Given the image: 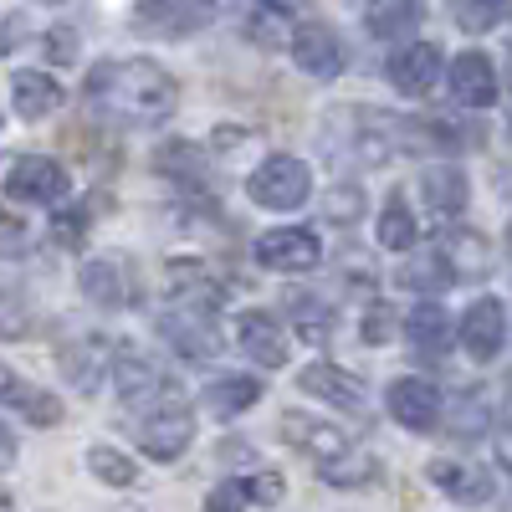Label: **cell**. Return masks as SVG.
Masks as SVG:
<instances>
[{
    "instance_id": "30",
    "label": "cell",
    "mask_w": 512,
    "mask_h": 512,
    "mask_svg": "<svg viewBox=\"0 0 512 512\" xmlns=\"http://www.w3.org/2000/svg\"><path fill=\"white\" fill-rule=\"evenodd\" d=\"M88 466H93V477H103L108 487H134L139 482V461H128L113 446H93L88 451Z\"/></svg>"
},
{
    "instance_id": "18",
    "label": "cell",
    "mask_w": 512,
    "mask_h": 512,
    "mask_svg": "<svg viewBox=\"0 0 512 512\" xmlns=\"http://www.w3.org/2000/svg\"><path fill=\"white\" fill-rule=\"evenodd\" d=\"M297 384H303L308 395L338 405V410H364V384L338 364H308L303 374H297Z\"/></svg>"
},
{
    "instance_id": "31",
    "label": "cell",
    "mask_w": 512,
    "mask_h": 512,
    "mask_svg": "<svg viewBox=\"0 0 512 512\" xmlns=\"http://www.w3.org/2000/svg\"><path fill=\"white\" fill-rule=\"evenodd\" d=\"M502 11H507V0H456V6H451L456 26H461V31H472V36L492 31V26L502 21Z\"/></svg>"
},
{
    "instance_id": "35",
    "label": "cell",
    "mask_w": 512,
    "mask_h": 512,
    "mask_svg": "<svg viewBox=\"0 0 512 512\" xmlns=\"http://www.w3.org/2000/svg\"><path fill=\"white\" fill-rule=\"evenodd\" d=\"M354 210H359V190H344V195L333 190V200H328V216L333 221H354Z\"/></svg>"
},
{
    "instance_id": "19",
    "label": "cell",
    "mask_w": 512,
    "mask_h": 512,
    "mask_svg": "<svg viewBox=\"0 0 512 512\" xmlns=\"http://www.w3.org/2000/svg\"><path fill=\"white\" fill-rule=\"evenodd\" d=\"M11 108L21 113V118H52L57 108H62V82L57 77H47V72H16L11 77Z\"/></svg>"
},
{
    "instance_id": "34",
    "label": "cell",
    "mask_w": 512,
    "mask_h": 512,
    "mask_svg": "<svg viewBox=\"0 0 512 512\" xmlns=\"http://www.w3.org/2000/svg\"><path fill=\"white\" fill-rule=\"evenodd\" d=\"M390 308H374L369 318H364V338H369V344H390Z\"/></svg>"
},
{
    "instance_id": "10",
    "label": "cell",
    "mask_w": 512,
    "mask_h": 512,
    "mask_svg": "<svg viewBox=\"0 0 512 512\" xmlns=\"http://www.w3.org/2000/svg\"><path fill=\"white\" fill-rule=\"evenodd\" d=\"M461 344H466V354H472L477 364H492L502 354V344H507V308L497 303V297H477V303L466 308Z\"/></svg>"
},
{
    "instance_id": "12",
    "label": "cell",
    "mask_w": 512,
    "mask_h": 512,
    "mask_svg": "<svg viewBox=\"0 0 512 512\" xmlns=\"http://www.w3.org/2000/svg\"><path fill=\"white\" fill-rule=\"evenodd\" d=\"M236 344H241V354L246 359H256L262 369H277V364H287V328L272 318V313H241V323H236Z\"/></svg>"
},
{
    "instance_id": "28",
    "label": "cell",
    "mask_w": 512,
    "mask_h": 512,
    "mask_svg": "<svg viewBox=\"0 0 512 512\" xmlns=\"http://www.w3.org/2000/svg\"><path fill=\"white\" fill-rule=\"evenodd\" d=\"M425 16V0H379V6L369 11V31L384 36V41H395L405 31H415Z\"/></svg>"
},
{
    "instance_id": "3",
    "label": "cell",
    "mask_w": 512,
    "mask_h": 512,
    "mask_svg": "<svg viewBox=\"0 0 512 512\" xmlns=\"http://www.w3.org/2000/svg\"><path fill=\"white\" fill-rule=\"evenodd\" d=\"M246 195H251L256 205H267V210H297V205L313 195V175H308L303 159L272 154V159L256 164V175L246 180Z\"/></svg>"
},
{
    "instance_id": "26",
    "label": "cell",
    "mask_w": 512,
    "mask_h": 512,
    "mask_svg": "<svg viewBox=\"0 0 512 512\" xmlns=\"http://www.w3.org/2000/svg\"><path fill=\"white\" fill-rule=\"evenodd\" d=\"M287 313H292V323H297V338L303 344H328V333H333V308L323 303L318 292H287Z\"/></svg>"
},
{
    "instance_id": "6",
    "label": "cell",
    "mask_w": 512,
    "mask_h": 512,
    "mask_svg": "<svg viewBox=\"0 0 512 512\" xmlns=\"http://www.w3.org/2000/svg\"><path fill=\"white\" fill-rule=\"evenodd\" d=\"M216 21V0H139L134 26L154 36H190Z\"/></svg>"
},
{
    "instance_id": "38",
    "label": "cell",
    "mask_w": 512,
    "mask_h": 512,
    "mask_svg": "<svg viewBox=\"0 0 512 512\" xmlns=\"http://www.w3.org/2000/svg\"><path fill=\"white\" fill-rule=\"evenodd\" d=\"M21 236V221L16 216H0V241H16Z\"/></svg>"
},
{
    "instance_id": "41",
    "label": "cell",
    "mask_w": 512,
    "mask_h": 512,
    "mask_svg": "<svg viewBox=\"0 0 512 512\" xmlns=\"http://www.w3.org/2000/svg\"><path fill=\"white\" fill-rule=\"evenodd\" d=\"M507 77H512V52H507Z\"/></svg>"
},
{
    "instance_id": "40",
    "label": "cell",
    "mask_w": 512,
    "mask_h": 512,
    "mask_svg": "<svg viewBox=\"0 0 512 512\" xmlns=\"http://www.w3.org/2000/svg\"><path fill=\"white\" fill-rule=\"evenodd\" d=\"M0 512H11V492L6 487H0Z\"/></svg>"
},
{
    "instance_id": "2",
    "label": "cell",
    "mask_w": 512,
    "mask_h": 512,
    "mask_svg": "<svg viewBox=\"0 0 512 512\" xmlns=\"http://www.w3.org/2000/svg\"><path fill=\"white\" fill-rule=\"evenodd\" d=\"M128 425H134L139 451L154 456V461H175V456H185V446L195 441V420H190L185 395H175L169 405H159V410H149V415H134Z\"/></svg>"
},
{
    "instance_id": "16",
    "label": "cell",
    "mask_w": 512,
    "mask_h": 512,
    "mask_svg": "<svg viewBox=\"0 0 512 512\" xmlns=\"http://www.w3.org/2000/svg\"><path fill=\"white\" fill-rule=\"evenodd\" d=\"M154 169H159L164 180H175L180 190H190V195H210V159H205L195 144H185V139L159 144Z\"/></svg>"
},
{
    "instance_id": "1",
    "label": "cell",
    "mask_w": 512,
    "mask_h": 512,
    "mask_svg": "<svg viewBox=\"0 0 512 512\" xmlns=\"http://www.w3.org/2000/svg\"><path fill=\"white\" fill-rule=\"evenodd\" d=\"M82 98L113 123H164L180 103V88L159 62L128 57V62H98L82 82Z\"/></svg>"
},
{
    "instance_id": "25",
    "label": "cell",
    "mask_w": 512,
    "mask_h": 512,
    "mask_svg": "<svg viewBox=\"0 0 512 512\" xmlns=\"http://www.w3.org/2000/svg\"><path fill=\"white\" fill-rule=\"evenodd\" d=\"M405 333H410V344H415L420 354H436V359H441V354L451 349V318H446L441 303H431V297H425V303L410 313Z\"/></svg>"
},
{
    "instance_id": "11",
    "label": "cell",
    "mask_w": 512,
    "mask_h": 512,
    "mask_svg": "<svg viewBox=\"0 0 512 512\" xmlns=\"http://www.w3.org/2000/svg\"><path fill=\"white\" fill-rule=\"evenodd\" d=\"M384 72H390V82L405 98H425L436 88V77H441V52L431 47V41H405Z\"/></svg>"
},
{
    "instance_id": "29",
    "label": "cell",
    "mask_w": 512,
    "mask_h": 512,
    "mask_svg": "<svg viewBox=\"0 0 512 512\" xmlns=\"http://www.w3.org/2000/svg\"><path fill=\"white\" fill-rule=\"evenodd\" d=\"M415 236H420V231H415V216L405 210V200L395 195L390 205L379 210V246H384V251H410Z\"/></svg>"
},
{
    "instance_id": "21",
    "label": "cell",
    "mask_w": 512,
    "mask_h": 512,
    "mask_svg": "<svg viewBox=\"0 0 512 512\" xmlns=\"http://www.w3.org/2000/svg\"><path fill=\"white\" fill-rule=\"evenodd\" d=\"M431 482L451 497V502H487L492 497V477L477 461H431Z\"/></svg>"
},
{
    "instance_id": "17",
    "label": "cell",
    "mask_w": 512,
    "mask_h": 512,
    "mask_svg": "<svg viewBox=\"0 0 512 512\" xmlns=\"http://www.w3.org/2000/svg\"><path fill=\"white\" fill-rule=\"evenodd\" d=\"M0 405L16 410L31 425H57L62 420V400L52 390H41V384L21 379V374H0Z\"/></svg>"
},
{
    "instance_id": "14",
    "label": "cell",
    "mask_w": 512,
    "mask_h": 512,
    "mask_svg": "<svg viewBox=\"0 0 512 512\" xmlns=\"http://www.w3.org/2000/svg\"><path fill=\"white\" fill-rule=\"evenodd\" d=\"M451 98L461 108H492L497 103V67L482 52H461L451 62Z\"/></svg>"
},
{
    "instance_id": "5",
    "label": "cell",
    "mask_w": 512,
    "mask_h": 512,
    "mask_svg": "<svg viewBox=\"0 0 512 512\" xmlns=\"http://www.w3.org/2000/svg\"><path fill=\"white\" fill-rule=\"evenodd\" d=\"M251 256H256V267H267V272H313L323 262V246L308 226H282V231L256 236Z\"/></svg>"
},
{
    "instance_id": "23",
    "label": "cell",
    "mask_w": 512,
    "mask_h": 512,
    "mask_svg": "<svg viewBox=\"0 0 512 512\" xmlns=\"http://www.w3.org/2000/svg\"><path fill=\"white\" fill-rule=\"evenodd\" d=\"M420 195H425V205H431L436 216H461L466 210V175L451 169V164H436V169L420 175Z\"/></svg>"
},
{
    "instance_id": "39",
    "label": "cell",
    "mask_w": 512,
    "mask_h": 512,
    "mask_svg": "<svg viewBox=\"0 0 512 512\" xmlns=\"http://www.w3.org/2000/svg\"><path fill=\"white\" fill-rule=\"evenodd\" d=\"M16 36H21L16 21H11V26H0V52H11V47H16Z\"/></svg>"
},
{
    "instance_id": "20",
    "label": "cell",
    "mask_w": 512,
    "mask_h": 512,
    "mask_svg": "<svg viewBox=\"0 0 512 512\" xmlns=\"http://www.w3.org/2000/svg\"><path fill=\"white\" fill-rule=\"evenodd\" d=\"M246 502H282V477H236V482H221L216 492L205 497V512H246Z\"/></svg>"
},
{
    "instance_id": "13",
    "label": "cell",
    "mask_w": 512,
    "mask_h": 512,
    "mask_svg": "<svg viewBox=\"0 0 512 512\" xmlns=\"http://www.w3.org/2000/svg\"><path fill=\"white\" fill-rule=\"evenodd\" d=\"M390 415L405 431H431L441 420V390L431 379H395L390 384Z\"/></svg>"
},
{
    "instance_id": "22",
    "label": "cell",
    "mask_w": 512,
    "mask_h": 512,
    "mask_svg": "<svg viewBox=\"0 0 512 512\" xmlns=\"http://www.w3.org/2000/svg\"><path fill=\"white\" fill-rule=\"evenodd\" d=\"M256 400H262V379H251V374H216L205 384V410L216 420H231Z\"/></svg>"
},
{
    "instance_id": "9",
    "label": "cell",
    "mask_w": 512,
    "mask_h": 512,
    "mask_svg": "<svg viewBox=\"0 0 512 512\" xmlns=\"http://www.w3.org/2000/svg\"><path fill=\"white\" fill-rule=\"evenodd\" d=\"M159 333L169 338V349H180L185 359H210V354L221 349V338H216V313H205V308L175 303V313L159 318Z\"/></svg>"
},
{
    "instance_id": "32",
    "label": "cell",
    "mask_w": 512,
    "mask_h": 512,
    "mask_svg": "<svg viewBox=\"0 0 512 512\" xmlns=\"http://www.w3.org/2000/svg\"><path fill=\"white\" fill-rule=\"evenodd\" d=\"M318 472H323V482H333V487H359V482L374 477V461L349 451L344 461H328V466H318Z\"/></svg>"
},
{
    "instance_id": "27",
    "label": "cell",
    "mask_w": 512,
    "mask_h": 512,
    "mask_svg": "<svg viewBox=\"0 0 512 512\" xmlns=\"http://www.w3.org/2000/svg\"><path fill=\"white\" fill-rule=\"evenodd\" d=\"M82 292H88V303H98V308H123L128 303V287H123V272H118L113 256L82 262Z\"/></svg>"
},
{
    "instance_id": "37",
    "label": "cell",
    "mask_w": 512,
    "mask_h": 512,
    "mask_svg": "<svg viewBox=\"0 0 512 512\" xmlns=\"http://www.w3.org/2000/svg\"><path fill=\"white\" fill-rule=\"evenodd\" d=\"M11 456H16V436H11V425L0 420V466H6Z\"/></svg>"
},
{
    "instance_id": "36",
    "label": "cell",
    "mask_w": 512,
    "mask_h": 512,
    "mask_svg": "<svg viewBox=\"0 0 512 512\" xmlns=\"http://www.w3.org/2000/svg\"><path fill=\"white\" fill-rule=\"evenodd\" d=\"M47 57H57V62H72V57H77L72 31H52V36H47Z\"/></svg>"
},
{
    "instance_id": "24",
    "label": "cell",
    "mask_w": 512,
    "mask_h": 512,
    "mask_svg": "<svg viewBox=\"0 0 512 512\" xmlns=\"http://www.w3.org/2000/svg\"><path fill=\"white\" fill-rule=\"evenodd\" d=\"M456 282V267H451V256L441 251H425V256H410V262L400 267V287L405 292H420V297H436Z\"/></svg>"
},
{
    "instance_id": "8",
    "label": "cell",
    "mask_w": 512,
    "mask_h": 512,
    "mask_svg": "<svg viewBox=\"0 0 512 512\" xmlns=\"http://www.w3.org/2000/svg\"><path fill=\"white\" fill-rule=\"evenodd\" d=\"M287 47H292V62L303 67L308 77H338L349 67V52H344V41H338V31H328L323 21H308V26H297L287 36Z\"/></svg>"
},
{
    "instance_id": "4",
    "label": "cell",
    "mask_w": 512,
    "mask_h": 512,
    "mask_svg": "<svg viewBox=\"0 0 512 512\" xmlns=\"http://www.w3.org/2000/svg\"><path fill=\"white\" fill-rule=\"evenodd\" d=\"M113 379H118V395H123V405H128V415H149V410H159V405H169L180 390L164 379V369L154 364V359H144V354H118L113 359Z\"/></svg>"
},
{
    "instance_id": "15",
    "label": "cell",
    "mask_w": 512,
    "mask_h": 512,
    "mask_svg": "<svg viewBox=\"0 0 512 512\" xmlns=\"http://www.w3.org/2000/svg\"><path fill=\"white\" fill-rule=\"evenodd\" d=\"M282 431H287L292 446H303L318 466L349 456V436L338 431V425H328V420H313V415H282Z\"/></svg>"
},
{
    "instance_id": "7",
    "label": "cell",
    "mask_w": 512,
    "mask_h": 512,
    "mask_svg": "<svg viewBox=\"0 0 512 512\" xmlns=\"http://www.w3.org/2000/svg\"><path fill=\"white\" fill-rule=\"evenodd\" d=\"M6 185H11L16 200H31V205H62L67 190H72L67 169H62L57 159H47V154H26V159H16V164H11V175H6Z\"/></svg>"
},
{
    "instance_id": "33",
    "label": "cell",
    "mask_w": 512,
    "mask_h": 512,
    "mask_svg": "<svg viewBox=\"0 0 512 512\" xmlns=\"http://www.w3.org/2000/svg\"><path fill=\"white\" fill-rule=\"evenodd\" d=\"M241 21H246V31L272 41L282 31V6H272V0H241Z\"/></svg>"
}]
</instances>
